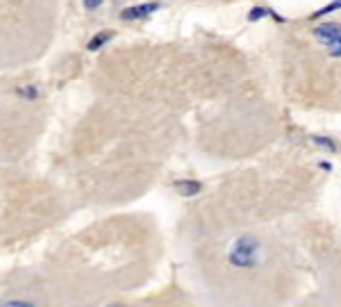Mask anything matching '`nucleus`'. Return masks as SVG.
<instances>
[{"mask_svg":"<svg viewBox=\"0 0 341 307\" xmlns=\"http://www.w3.org/2000/svg\"><path fill=\"white\" fill-rule=\"evenodd\" d=\"M111 307H116V305H111Z\"/></svg>","mask_w":341,"mask_h":307,"instance_id":"9d476101","label":"nucleus"},{"mask_svg":"<svg viewBox=\"0 0 341 307\" xmlns=\"http://www.w3.org/2000/svg\"><path fill=\"white\" fill-rule=\"evenodd\" d=\"M159 9V3H146V5H134V7H128L123 9V14L121 16L125 18V21H134V18H146L150 16V14H155Z\"/></svg>","mask_w":341,"mask_h":307,"instance_id":"7ed1b4c3","label":"nucleus"},{"mask_svg":"<svg viewBox=\"0 0 341 307\" xmlns=\"http://www.w3.org/2000/svg\"><path fill=\"white\" fill-rule=\"evenodd\" d=\"M5 307H34V305L27 303V300H9Z\"/></svg>","mask_w":341,"mask_h":307,"instance_id":"0eeeda50","label":"nucleus"},{"mask_svg":"<svg viewBox=\"0 0 341 307\" xmlns=\"http://www.w3.org/2000/svg\"><path fill=\"white\" fill-rule=\"evenodd\" d=\"M175 187L180 189L182 196H196V193L203 189L201 182H191V180H180V182H175Z\"/></svg>","mask_w":341,"mask_h":307,"instance_id":"20e7f679","label":"nucleus"},{"mask_svg":"<svg viewBox=\"0 0 341 307\" xmlns=\"http://www.w3.org/2000/svg\"><path fill=\"white\" fill-rule=\"evenodd\" d=\"M266 9H262V7H255V9H250V14H248V18H250V21H260L262 16H266Z\"/></svg>","mask_w":341,"mask_h":307,"instance_id":"423d86ee","label":"nucleus"},{"mask_svg":"<svg viewBox=\"0 0 341 307\" xmlns=\"http://www.w3.org/2000/svg\"><path fill=\"white\" fill-rule=\"evenodd\" d=\"M257 260H260V241L250 235L239 237L230 248V264L237 269H250L257 264Z\"/></svg>","mask_w":341,"mask_h":307,"instance_id":"f257e3e1","label":"nucleus"},{"mask_svg":"<svg viewBox=\"0 0 341 307\" xmlns=\"http://www.w3.org/2000/svg\"><path fill=\"white\" fill-rule=\"evenodd\" d=\"M314 34H316V39H321V41L328 43L332 55L339 57V52H341V34H339L337 23H325V25H319L314 30Z\"/></svg>","mask_w":341,"mask_h":307,"instance_id":"f03ea898","label":"nucleus"},{"mask_svg":"<svg viewBox=\"0 0 341 307\" xmlns=\"http://www.w3.org/2000/svg\"><path fill=\"white\" fill-rule=\"evenodd\" d=\"M100 5H102V0H84L87 9H96V7H100Z\"/></svg>","mask_w":341,"mask_h":307,"instance_id":"1a4fd4ad","label":"nucleus"},{"mask_svg":"<svg viewBox=\"0 0 341 307\" xmlns=\"http://www.w3.org/2000/svg\"><path fill=\"white\" fill-rule=\"evenodd\" d=\"M111 37H114V32H109V30H105V32H98V34H96V37L89 41V46H87V48H89L91 52H96V50H98V48H102V46H105V43L109 41Z\"/></svg>","mask_w":341,"mask_h":307,"instance_id":"39448f33","label":"nucleus"},{"mask_svg":"<svg viewBox=\"0 0 341 307\" xmlns=\"http://www.w3.org/2000/svg\"><path fill=\"white\" fill-rule=\"evenodd\" d=\"M316 144H321V146H325V148H328V150H334V146H332V141H328V139H325V136H316Z\"/></svg>","mask_w":341,"mask_h":307,"instance_id":"6e6552de","label":"nucleus"}]
</instances>
